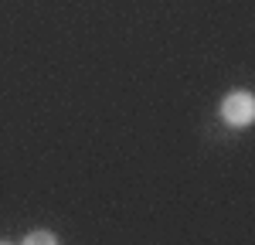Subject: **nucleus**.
<instances>
[{
  "mask_svg": "<svg viewBox=\"0 0 255 245\" xmlns=\"http://www.w3.org/2000/svg\"><path fill=\"white\" fill-rule=\"evenodd\" d=\"M24 242H27V245H34V242H48V245H55V242H58V239H55L51 232H31V235H27Z\"/></svg>",
  "mask_w": 255,
  "mask_h": 245,
  "instance_id": "2",
  "label": "nucleus"
},
{
  "mask_svg": "<svg viewBox=\"0 0 255 245\" xmlns=\"http://www.w3.org/2000/svg\"><path fill=\"white\" fill-rule=\"evenodd\" d=\"M218 113H221V120L228 122L232 129H245L255 120V96L249 89H235V92H228L221 99V109Z\"/></svg>",
  "mask_w": 255,
  "mask_h": 245,
  "instance_id": "1",
  "label": "nucleus"
}]
</instances>
